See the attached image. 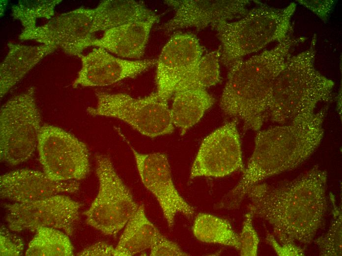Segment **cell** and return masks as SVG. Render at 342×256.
<instances>
[{
  "mask_svg": "<svg viewBox=\"0 0 342 256\" xmlns=\"http://www.w3.org/2000/svg\"><path fill=\"white\" fill-rule=\"evenodd\" d=\"M327 177L315 165L291 181L277 185L258 183L247 193L249 211L271 225L279 242L307 246L325 223Z\"/></svg>",
  "mask_w": 342,
  "mask_h": 256,
  "instance_id": "obj_1",
  "label": "cell"
},
{
  "mask_svg": "<svg viewBox=\"0 0 342 256\" xmlns=\"http://www.w3.org/2000/svg\"><path fill=\"white\" fill-rule=\"evenodd\" d=\"M325 113L323 109L257 131L253 154L242 176L216 204V208H238L252 187L268 177L292 170L306 160L323 139Z\"/></svg>",
  "mask_w": 342,
  "mask_h": 256,
  "instance_id": "obj_2",
  "label": "cell"
},
{
  "mask_svg": "<svg viewBox=\"0 0 342 256\" xmlns=\"http://www.w3.org/2000/svg\"><path fill=\"white\" fill-rule=\"evenodd\" d=\"M297 42L289 34L273 48L228 67L220 107L226 115L242 121L245 130H259L268 118L273 85Z\"/></svg>",
  "mask_w": 342,
  "mask_h": 256,
  "instance_id": "obj_3",
  "label": "cell"
},
{
  "mask_svg": "<svg viewBox=\"0 0 342 256\" xmlns=\"http://www.w3.org/2000/svg\"><path fill=\"white\" fill-rule=\"evenodd\" d=\"M309 48L291 56L273 85L268 110L271 121L284 124L315 112L318 104L331 98L333 81L314 65L315 37Z\"/></svg>",
  "mask_w": 342,
  "mask_h": 256,
  "instance_id": "obj_4",
  "label": "cell"
},
{
  "mask_svg": "<svg viewBox=\"0 0 342 256\" xmlns=\"http://www.w3.org/2000/svg\"><path fill=\"white\" fill-rule=\"evenodd\" d=\"M296 7L292 2L284 8L265 4L255 7L239 20L214 25L221 42L220 60L229 67L248 54L271 42H279L289 35L291 19Z\"/></svg>",
  "mask_w": 342,
  "mask_h": 256,
  "instance_id": "obj_5",
  "label": "cell"
},
{
  "mask_svg": "<svg viewBox=\"0 0 342 256\" xmlns=\"http://www.w3.org/2000/svg\"><path fill=\"white\" fill-rule=\"evenodd\" d=\"M34 94V87H30L0 108V157L10 165L27 160L37 147L42 126Z\"/></svg>",
  "mask_w": 342,
  "mask_h": 256,
  "instance_id": "obj_6",
  "label": "cell"
},
{
  "mask_svg": "<svg viewBox=\"0 0 342 256\" xmlns=\"http://www.w3.org/2000/svg\"><path fill=\"white\" fill-rule=\"evenodd\" d=\"M95 107L87 108L93 116L120 120L143 135L154 138L174 131L168 100L153 93L143 97L124 93L98 92Z\"/></svg>",
  "mask_w": 342,
  "mask_h": 256,
  "instance_id": "obj_7",
  "label": "cell"
},
{
  "mask_svg": "<svg viewBox=\"0 0 342 256\" xmlns=\"http://www.w3.org/2000/svg\"><path fill=\"white\" fill-rule=\"evenodd\" d=\"M95 163L99 191L84 215L88 225L105 235H115L125 226L139 206L109 157L97 155Z\"/></svg>",
  "mask_w": 342,
  "mask_h": 256,
  "instance_id": "obj_8",
  "label": "cell"
},
{
  "mask_svg": "<svg viewBox=\"0 0 342 256\" xmlns=\"http://www.w3.org/2000/svg\"><path fill=\"white\" fill-rule=\"evenodd\" d=\"M37 149L44 172L54 180H81L90 171L86 145L60 128L42 126L38 135Z\"/></svg>",
  "mask_w": 342,
  "mask_h": 256,
  "instance_id": "obj_9",
  "label": "cell"
},
{
  "mask_svg": "<svg viewBox=\"0 0 342 256\" xmlns=\"http://www.w3.org/2000/svg\"><path fill=\"white\" fill-rule=\"evenodd\" d=\"M81 206L67 196L57 194L28 203L5 204L4 207L10 230L34 231L41 227H49L71 235L79 219Z\"/></svg>",
  "mask_w": 342,
  "mask_h": 256,
  "instance_id": "obj_10",
  "label": "cell"
},
{
  "mask_svg": "<svg viewBox=\"0 0 342 256\" xmlns=\"http://www.w3.org/2000/svg\"><path fill=\"white\" fill-rule=\"evenodd\" d=\"M94 13V9L82 6L56 16L43 26L23 30L19 38L59 47L66 54L79 57L96 38L91 32Z\"/></svg>",
  "mask_w": 342,
  "mask_h": 256,
  "instance_id": "obj_11",
  "label": "cell"
},
{
  "mask_svg": "<svg viewBox=\"0 0 342 256\" xmlns=\"http://www.w3.org/2000/svg\"><path fill=\"white\" fill-rule=\"evenodd\" d=\"M244 170L240 135L235 121L226 123L202 141L190 171V178L223 177Z\"/></svg>",
  "mask_w": 342,
  "mask_h": 256,
  "instance_id": "obj_12",
  "label": "cell"
},
{
  "mask_svg": "<svg viewBox=\"0 0 342 256\" xmlns=\"http://www.w3.org/2000/svg\"><path fill=\"white\" fill-rule=\"evenodd\" d=\"M130 147L141 180L156 198L169 227H173L177 214L191 217L195 213L194 208L176 189L167 155L161 153L142 154Z\"/></svg>",
  "mask_w": 342,
  "mask_h": 256,
  "instance_id": "obj_13",
  "label": "cell"
},
{
  "mask_svg": "<svg viewBox=\"0 0 342 256\" xmlns=\"http://www.w3.org/2000/svg\"><path fill=\"white\" fill-rule=\"evenodd\" d=\"M203 51L193 34L177 32L171 36L156 63V93L160 97L169 100L202 57Z\"/></svg>",
  "mask_w": 342,
  "mask_h": 256,
  "instance_id": "obj_14",
  "label": "cell"
},
{
  "mask_svg": "<svg viewBox=\"0 0 342 256\" xmlns=\"http://www.w3.org/2000/svg\"><path fill=\"white\" fill-rule=\"evenodd\" d=\"M165 3L174 10V16L161 29L171 32L187 28L200 30L222 22L240 18L248 11L245 0H169Z\"/></svg>",
  "mask_w": 342,
  "mask_h": 256,
  "instance_id": "obj_15",
  "label": "cell"
},
{
  "mask_svg": "<svg viewBox=\"0 0 342 256\" xmlns=\"http://www.w3.org/2000/svg\"><path fill=\"white\" fill-rule=\"evenodd\" d=\"M82 67L72 84L73 88L102 87L133 78L156 64V60L131 61L115 57L101 47L81 55Z\"/></svg>",
  "mask_w": 342,
  "mask_h": 256,
  "instance_id": "obj_16",
  "label": "cell"
},
{
  "mask_svg": "<svg viewBox=\"0 0 342 256\" xmlns=\"http://www.w3.org/2000/svg\"><path fill=\"white\" fill-rule=\"evenodd\" d=\"M77 180L55 181L44 172L30 169H18L0 177L1 198L14 202L28 203L58 194L77 192Z\"/></svg>",
  "mask_w": 342,
  "mask_h": 256,
  "instance_id": "obj_17",
  "label": "cell"
},
{
  "mask_svg": "<svg viewBox=\"0 0 342 256\" xmlns=\"http://www.w3.org/2000/svg\"><path fill=\"white\" fill-rule=\"evenodd\" d=\"M159 19L156 16L144 21L123 24L104 31L91 46L104 48L119 57L140 59L143 56L153 26Z\"/></svg>",
  "mask_w": 342,
  "mask_h": 256,
  "instance_id": "obj_18",
  "label": "cell"
},
{
  "mask_svg": "<svg viewBox=\"0 0 342 256\" xmlns=\"http://www.w3.org/2000/svg\"><path fill=\"white\" fill-rule=\"evenodd\" d=\"M8 52L0 65L1 98L42 59L57 47L41 45L28 46L9 42Z\"/></svg>",
  "mask_w": 342,
  "mask_h": 256,
  "instance_id": "obj_19",
  "label": "cell"
},
{
  "mask_svg": "<svg viewBox=\"0 0 342 256\" xmlns=\"http://www.w3.org/2000/svg\"><path fill=\"white\" fill-rule=\"evenodd\" d=\"M94 10L92 34L127 23L147 20L157 15L143 2L132 0H103Z\"/></svg>",
  "mask_w": 342,
  "mask_h": 256,
  "instance_id": "obj_20",
  "label": "cell"
},
{
  "mask_svg": "<svg viewBox=\"0 0 342 256\" xmlns=\"http://www.w3.org/2000/svg\"><path fill=\"white\" fill-rule=\"evenodd\" d=\"M173 96L171 113L173 125L180 129L181 135L200 121L215 101L201 89L176 91Z\"/></svg>",
  "mask_w": 342,
  "mask_h": 256,
  "instance_id": "obj_21",
  "label": "cell"
},
{
  "mask_svg": "<svg viewBox=\"0 0 342 256\" xmlns=\"http://www.w3.org/2000/svg\"><path fill=\"white\" fill-rule=\"evenodd\" d=\"M162 236L147 218L143 205H141L125 225L114 248V256H131L150 249Z\"/></svg>",
  "mask_w": 342,
  "mask_h": 256,
  "instance_id": "obj_22",
  "label": "cell"
},
{
  "mask_svg": "<svg viewBox=\"0 0 342 256\" xmlns=\"http://www.w3.org/2000/svg\"><path fill=\"white\" fill-rule=\"evenodd\" d=\"M194 235L199 241L219 244L239 250V235L227 220L207 213H199L192 226Z\"/></svg>",
  "mask_w": 342,
  "mask_h": 256,
  "instance_id": "obj_23",
  "label": "cell"
},
{
  "mask_svg": "<svg viewBox=\"0 0 342 256\" xmlns=\"http://www.w3.org/2000/svg\"><path fill=\"white\" fill-rule=\"evenodd\" d=\"M25 253L28 256H70L73 246L68 236L57 228L41 227L36 231Z\"/></svg>",
  "mask_w": 342,
  "mask_h": 256,
  "instance_id": "obj_24",
  "label": "cell"
},
{
  "mask_svg": "<svg viewBox=\"0 0 342 256\" xmlns=\"http://www.w3.org/2000/svg\"><path fill=\"white\" fill-rule=\"evenodd\" d=\"M220 48L202 55L188 76L178 85L175 91L206 88L220 80Z\"/></svg>",
  "mask_w": 342,
  "mask_h": 256,
  "instance_id": "obj_25",
  "label": "cell"
},
{
  "mask_svg": "<svg viewBox=\"0 0 342 256\" xmlns=\"http://www.w3.org/2000/svg\"><path fill=\"white\" fill-rule=\"evenodd\" d=\"M61 0H21L11 9L12 16L19 20L25 30L36 27L39 18L51 19L54 14L55 8Z\"/></svg>",
  "mask_w": 342,
  "mask_h": 256,
  "instance_id": "obj_26",
  "label": "cell"
},
{
  "mask_svg": "<svg viewBox=\"0 0 342 256\" xmlns=\"http://www.w3.org/2000/svg\"><path fill=\"white\" fill-rule=\"evenodd\" d=\"M333 205L332 220L327 232L314 240L317 246L320 255L323 256H342V217L341 208L336 203L332 193L329 194Z\"/></svg>",
  "mask_w": 342,
  "mask_h": 256,
  "instance_id": "obj_27",
  "label": "cell"
},
{
  "mask_svg": "<svg viewBox=\"0 0 342 256\" xmlns=\"http://www.w3.org/2000/svg\"><path fill=\"white\" fill-rule=\"evenodd\" d=\"M253 217L249 211L245 214L241 231L239 235V250L242 256H256L257 255L259 240L253 224Z\"/></svg>",
  "mask_w": 342,
  "mask_h": 256,
  "instance_id": "obj_28",
  "label": "cell"
},
{
  "mask_svg": "<svg viewBox=\"0 0 342 256\" xmlns=\"http://www.w3.org/2000/svg\"><path fill=\"white\" fill-rule=\"evenodd\" d=\"M3 226L0 230V256H19L23 254L24 243L23 239L11 233Z\"/></svg>",
  "mask_w": 342,
  "mask_h": 256,
  "instance_id": "obj_29",
  "label": "cell"
},
{
  "mask_svg": "<svg viewBox=\"0 0 342 256\" xmlns=\"http://www.w3.org/2000/svg\"><path fill=\"white\" fill-rule=\"evenodd\" d=\"M150 249L151 256L189 255L183 251L176 243L169 240L163 235Z\"/></svg>",
  "mask_w": 342,
  "mask_h": 256,
  "instance_id": "obj_30",
  "label": "cell"
},
{
  "mask_svg": "<svg viewBox=\"0 0 342 256\" xmlns=\"http://www.w3.org/2000/svg\"><path fill=\"white\" fill-rule=\"evenodd\" d=\"M265 239L278 256H301L305 255V248H301L296 243H281L278 242L274 235L270 233L267 235Z\"/></svg>",
  "mask_w": 342,
  "mask_h": 256,
  "instance_id": "obj_31",
  "label": "cell"
},
{
  "mask_svg": "<svg viewBox=\"0 0 342 256\" xmlns=\"http://www.w3.org/2000/svg\"><path fill=\"white\" fill-rule=\"evenodd\" d=\"M324 21L327 19L334 2L332 0H298Z\"/></svg>",
  "mask_w": 342,
  "mask_h": 256,
  "instance_id": "obj_32",
  "label": "cell"
},
{
  "mask_svg": "<svg viewBox=\"0 0 342 256\" xmlns=\"http://www.w3.org/2000/svg\"><path fill=\"white\" fill-rule=\"evenodd\" d=\"M114 248L105 242H99L77 254L80 256H114Z\"/></svg>",
  "mask_w": 342,
  "mask_h": 256,
  "instance_id": "obj_33",
  "label": "cell"
}]
</instances>
